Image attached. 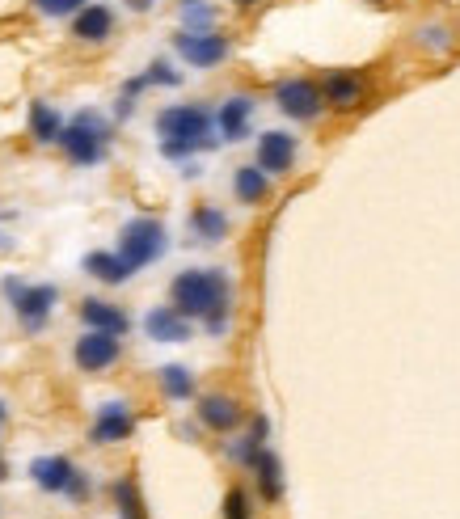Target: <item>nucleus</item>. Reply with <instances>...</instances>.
Wrapping results in <instances>:
<instances>
[{
	"mask_svg": "<svg viewBox=\"0 0 460 519\" xmlns=\"http://www.w3.org/2000/svg\"><path fill=\"white\" fill-rule=\"evenodd\" d=\"M169 304L190 317L203 321L207 334H224L228 317H233V279H228L220 266H195V271H182L169 283Z\"/></svg>",
	"mask_w": 460,
	"mask_h": 519,
	"instance_id": "nucleus-1",
	"label": "nucleus"
},
{
	"mask_svg": "<svg viewBox=\"0 0 460 519\" xmlns=\"http://www.w3.org/2000/svg\"><path fill=\"white\" fill-rule=\"evenodd\" d=\"M157 136L165 161H186L203 148H216V110H207L203 102L165 106L157 114Z\"/></svg>",
	"mask_w": 460,
	"mask_h": 519,
	"instance_id": "nucleus-2",
	"label": "nucleus"
},
{
	"mask_svg": "<svg viewBox=\"0 0 460 519\" xmlns=\"http://www.w3.org/2000/svg\"><path fill=\"white\" fill-rule=\"evenodd\" d=\"M110 140H114V127L98 110L72 114V123H64V131H60V148L72 165H98L110 152Z\"/></svg>",
	"mask_w": 460,
	"mask_h": 519,
	"instance_id": "nucleus-3",
	"label": "nucleus"
},
{
	"mask_svg": "<svg viewBox=\"0 0 460 519\" xmlns=\"http://www.w3.org/2000/svg\"><path fill=\"white\" fill-rule=\"evenodd\" d=\"M165 245H169V237H165V224L157 220V216H136V220H127L123 224V233H119V254L131 271H144V266H152L161 254H165Z\"/></svg>",
	"mask_w": 460,
	"mask_h": 519,
	"instance_id": "nucleus-4",
	"label": "nucleus"
},
{
	"mask_svg": "<svg viewBox=\"0 0 460 519\" xmlns=\"http://www.w3.org/2000/svg\"><path fill=\"white\" fill-rule=\"evenodd\" d=\"M0 292L9 296L17 321H22L26 334H38L43 325L51 321L55 313V300H60V292H55L51 283H22V279H5L0 283Z\"/></svg>",
	"mask_w": 460,
	"mask_h": 519,
	"instance_id": "nucleus-5",
	"label": "nucleus"
},
{
	"mask_svg": "<svg viewBox=\"0 0 460 519\" xmlns=\"http://www.w3.org/2000/svg\"><path fill=\"white\" fill-rule=\"evenodd\" d=\"M30 477H34L38 490L68 494L72 503H85V498L93 494V482L72 465L68 456H34V460H30Z\"/></svg>",
	"mask_w": 460,
	"mask_h": 519,
	"instance_id": "nucleus-6",
	"label": "nucleus"
},
{
	"mask_svg": "<svg viewBox=\"0 0 460 519\" xmlns=\"http://www.w3.org/2000/svg\"><path fill=\"white\" fill-rule=\"evenodd\" d=\"M174 51L190 68H216L228 60L233 43H228V34H220V30H182V34H174Z\"/></svg>",
	"mask_w": 460,
	"mask_h": 519,
	"instance_id": "nucleus-7",
	"label": "nucleus"
},
{
	"mask_svg": "<svg viewBox=\"0 0 460 519\" xmlns=\"http://www.w3.org/2000/svg\"><path fill=\"white\" fill-rule=\"evenodd\" d=\"M275 106L296 123H313L325 110L321 89H317V81H309V76H287V81H279L275 85Z\"/></svg>",
	"mask_w": 460,
	"mask_h": 519,
	"instance_id": "nucleus-8",
	"label": "nucleus"
},
{
	"mask_svg": "<svg viewBox=\"0 0 460 519\" xmlns=\"http://www.w3.org/2000/svg\"><path fill=\"white\" fill-rule=\"evenodd\" d=\"M119 355H123V338L102 334V330H85L72 346V359L81 372H106L119 363Z\"/></svg>",
	"mask_w": 460,
	"mask_h": 519,
	"instance_id": "nucleus-9",
	"label": "nucleus"
},
{
	"mask_svg": "<svg viewBox=\"0 0 460 519\" xmlns=\"http://www.w3.org/2000/svg\"><path fill=\"white\" fill-rule=\"evenodd\" d=\"M136 435V410L127 406V401H102L98 406V418H93V431L89 439L98 448L106 444H123V439Z\"/></svg>",
	"mask_w": 460,
	"mask_h": 519,
	"instance_id": "nucleus-10",
	"label": "nucleus"
},
{
	"mask_svg": "<svg viewBox=\"0 0 460 519\" xmlns=\"http://www.w3.org/2000/svg\"><path fill=\"white\" fill-rule=\"evenodd\" d=\"M254 165L266 173V178H283V173L296 165V136L292 131H262Z\"/></svg>",
	"mask_w": 460,
	"mask_h": 519,
	"instance_id": "nucleus-11",
	"label": "nucleus"
},
{
	"mask_svg": "<svg viewBox=\"0 0 460 519\" xmlns=\"http://www.w3.org/2000/svg\"><path fill=\"white\" fill-rule=\"evenodd\" d=\"M199 422L207 431H216V435H228V431H237L241 427V406H237V397H228V393H207L199 397Z\"/></svg>",
	"mask_w": 460,
	"mask_h": 519,
	"instance_id": "nucleus-12",
	"label": "nucleus"
},
{
	"mask_svg": "<svg viewBox=\"0 0 460 519\" xmlns=\"http://www.w3.org/2000/svg\"><path fill=\"white\" fill-rule=\"evenodd\" d=\"M321 89V102L334 106V110H355L363 102V76L359 72H325Z\"/></svg>",
	"mask_w": 460,
	"mask_h": 519,
	"instance_id": "nucleus-13",
	"label": "nucleus"
},
{
	"mask_svg": "<svg viewBox=\"0 0 460 519\" xmlns=\"http://www.w3.org/2000/svg\"><path fill=\"white\" fill-rule=\"evenodd\" d=\"M81 321H85V330H102V334H114V338H123L131 330V317L119 309V304L98 300V296L81 300Z\"/></svg>",
	"mask_w": 460,
	"mask_h": 519,
	"instance_id": "nucleus-14",
	"label": "nucleus"
},
{
	"mask_svg": "<svg viewBox=\"0 0 460 519\" xmlns=\"http://www.w3.org/2000/svg\"><path fill=\"white\" fill-rule=\"evenodd\" d=\"M249 119H254V98H249V93H233L228 102H220V110H216L220 140H245L249 136Z\"/></svg>",
	"mask_w": 460,
	"mask_h": 519,
	"instance_id": "nucleus-15",
	"label": "nucleus"
},
{
	"mask_svg": "<svg viewBox=\"0 0 460 519\" xmlns=\"http://www.w3.org/2000/svg\"><path fill=\"white\" fill-rule=\"evenodd\" d=\"M114 34V9L110 5H89L81 13H72V38L76 43H106Z\"/></svg>",
	"mask_w": 460,
	"mask_h": 519,
	"instance_id": "nucleus-16",
	"label": "nucleus"
},
{
	"mask_svg": "<svg viewBox=\"0 0 460 519\" xmlns=\"http://www.w3.org/2000/svg\"><path fill=\"white\" fill-rule=\"evenodd\" d=\"M144 330L157 342H186L190 338V317H182L174 304H161V309H152L144 317Z\"/></svg>",
	"mask_w": 460,
	"mask_h": 519,
	"instance_id": "nucleus-17",
	"label": "nucleus"
},
{
	"mask_svg": "<svg viewBox=\"0 0 460 519\" xmlns=\"http://www.w3.org/2000/svg\"><path fill=\"white\" fill-rule=\"evenodd\" d=\"M249 469H254L258 490H262L266 503H279V498H283V460L271 448H258V456L249 460Z\"/></svg>",
	"mask_w": 460,
	"mask_h": 519,
	"instance_id": "nucleus-18",
	"label": "nucleus"
},
{
	"mask_svg": "<svg viewBox=\"0 0 460 519\" xmlns=\"http://www.w3.org/2000/svg\"><path fill=\"white\" fill-rule=\"evenodd\" d=\"M60 131H64L60 110L43 98H34L30 102V140L34 144H60Z\"/></svg>",
	"mask_w": 460,
	"mask_h": 519,
	"instance_id": "nucleus-19",
	"label": "nucleus"
},
{
	"mask_svg": "<svg viewBox=\"0 0 460 519\" xmlns=\"http://www.w3.org/2000/svg\"><path fill=\"white\" fill-rule=\"evenodd\" d=\"M85 271L98 279V283H110V287H114V283H127L131 275H136L119 254H110V249H93V254L85 258Z\"/></svg>",
	"mask_w": 460,
	"mask_h": 519,
	"instance_id": "nucleus-20",
	"label": "nucleus"
},
{
	"mask_svg": "<svg viewBox=\"0 0 460 519\" xmlns=\"http://www.w3.org/2000/svg\"><path fill=\"white\" fill-rule=\"evenodd\" d=\"M233 195L241 199V203H262L266 195H271V178L258 169V165H241L237 173H233Z\"/></svg>",
	"mask_w": 460,
	"mask_h": 519,
	"instance_id": "nucleus-21",
	"label": "nucleus"
},
{
	"mask_svg": "<svg viewBox=\"0 0 460 519\" xmlns=\"http://www.w3.org/2000/svg\"><path fill=\"white\" fill-rule=\"evenodd\" d=\"M190 228H195L199 241H224L228 237V216L216 203H199L190 211Z\"/></svg>",
	"mask_w": 460,
	"mask_h": 519,
	"instance_id": "nucleus-22",
	"label": "nucleus"
},
{
	"mask_svg": "<svg viewBox=\"0 0 460 519\" xmlns=\"http://www.w3.org/2000/svg\"><path fill=\"white\" fill-rule=\"evenodd\" d=\"M157 376H161V393L169 401H190L195 397V376H190V368H182V363H165Z\"/></svg>",
	"mask_w": 460,
	"mask_h": 519,
	"instance_id": "nucleus-23",
	"label": "nucleus"
},
{
	"mask_svg": "<svg viewBox=\"0 0 460 519\" xmlns=\"http://www.w3.org/2000/svg\"><path fill=\"white\" fill-rule=\"evenodd\" d=\"M114 503H119V519H148L136 477H119V482H114Z\"/></svg>",
	"mask_w": 460,
	"mask_h": 519,
	"instance_id": "nucleus-24",
	"label": "nucleus"
},
{
	"mask_svg": "<svg viewBox=\"0 0 460 519\" xmlns=\"http://www.w3.org/2000/svg\"><path fill=\"white\" fill-rule=\"evenodd\" d=\"M182 22L186 30H216V9L207 0H190V5H182Z\"/></svg>",
	"mask_w": 460,
	"mask_h": 519,
	"instance_id": "nucleus-25",
	"label": "nucleus"
},
{
	"mask_svg": "<svg viewBox=\"0 0 460 519\" xmlns=\"http://www.w3.org/2000/svg\"><path fill=\"white\" fill-rule=\"evenodd\" d=\"M224 519H254V498H249V490L233 486L224 494Z\"/></svg>",
	"mask_w": 460,
	"mask_h": 519,
	"instance_id": "nucleus-26",
	"label": "nucleus"
},
{
	"mask_svg": "<svg viewBox=\"0 0 460 519\" xmlns=\"http://www.w3.org/2000/svg\"><path fill=\"white\" fill-rule=\"evenodd\" d=\"M144 81H148V85L174 89V85H182V72H174V64H169V60H152L148 72H144Z\"/></svg>",
	"mask_w": 460,
	"mask_h": 519,
	"instance_id": "nucleus-27",
	"label": "nucleus"
},
{
	"mask_svg": "<svg viewBox=\"0 0 460 519\" xmlns=\"http://www.w3.org/2000/svg\"><path fill=\"white\" fill-rule=\"evenodd\" d=\"M30 5L43 17H72V13H81L89 0H30Z\"/></svg>",
	"mask_w": 460,
	"mask_h": 519,
	"instance_id": "nucleus-28",
	"label": "nucleus"
},
{
	"mask_svg": "<svg viewBox=\"0 0 460 519\" xmlns=\"http://www.w3.org/2000/svg\"><path fill=\"white\" fill-rule=\"evenodd\" d=\"M418 43H431L435 51H448V47H452V38H448V30L431 26V30H418Z\"/></svg>",
	"mask_w": 460,
	"mask_h": 519,
	"instance_id": "nucleus-29",
	"label": "nucleus"
},
{
	"mask_svg": "<svg viewBox=\"0 0 460 519\" xmlns=\"http://www.w3.org/2000/svg\"><path fill=\"white\" fill-rule=\"evenodd\" d=\"M127 5H131V9H140V13H144V9H152V5H157V0H127Z\"/></svg>",
	"mask_w": 460,
	"mask_h": 519,
	"instance_id": "nucleus-30",
	"label": "nucleus"
},
{
	"mask_svg": "<svg viewBox=\"0 0 460 519\" xmlns=\"http://www.w3.org/2000/svg\"><path fill=\"white\" fill-rule=\"evenodd\" d=\"M5 418H9V410H5V401H0V427H5Z\"/></svg>",
	"mask_w": 460,
	"mask_h": 519,
	"instance_id": "nucleus-31",
	"label": "nucleus"
},
{
	"mask_svg": "<svg viewBox=\"0 0 460 519\" xmlns=\"http://www.w3.org/2000/svg\"><path fill=\"white\" fill-rule=\"evenodd\" d=\"M5 477H9V465H5V460H0V482H5Z\"/></svg>",
	"mask_w": 460,
	"mask_h": 519,
	"instance_id": "nucleus-32",
	"label": "nucleus"
},
{
	"mask_svg": "<svg viewBox=\"0 0 460 519\" xmlns=\"http://www.w3.org/2000/svg\"><path fill=\"white\" fill-rule=\"evenodd\" d=\"M237 5H241V9H249V5H258V0H237Z\"/></svg>",
	"mask_w": 460,
	"mask_h": 519,
	"instance_id": "nucleus-33",
	"label": "nucleus"
},
{
	"mask_svg": "<svg viewBox=\"0 0 460 519\" xmlns=\"http://www.w3.org/2000/svg\"><path fill=\"white\" fill-rule=\"evenodd\" d=\"M182 5H190V0H182Z\"/></svg>",
	"mask_w": 460,
	"mask_h": 519,
	"instance_id": "nucleus-34",
	"label": "nucleus"
}]
</instances>
